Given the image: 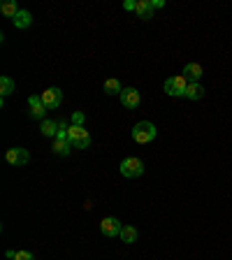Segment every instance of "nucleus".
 Returning a JSON list of instances; mask_svg holds the SVG:
<instances>
[{"label":"nucleus","mask_w":232,"mask_h":260,"mask_svg":"<svg viewBox=\"0 0 232 260\" xmlns=\"http://www.w3.org/2000/svg\"><path fill=\"white\" fill-rule=\"evenodd\" d=\"M12 24H14V28H19V31H26V28H28V26L33 24V14L28 12V10H21V12L12 19Z\"/></svg>","instance_id":"11"},{"label":"nucleus","mask_w":232,"mask_h":260,"mask_svg":"<svg viewBox=\"0 0 232 260\" xmlns=\"http://www.w3.org/2000/svg\"><path fill=\"white\" fill-rule=\"evenodd\" d=\"M102 89H105L107 95H121V93H123V86H121L119 79H107Z\"/></svg>","instance_id":"13"},{"label":"nucleus","mask_w":232,"mask_h":260,"mask_svg":"<svg viewBox=\"0 0 232 260\" xmlns=\"http://www.w3.org/2000/svg\"><path fill=\"white\" fill-rule=\"evenodd\" d=\"M183 77L188 79V84L190 82L200 84V79H202V65L200 63H188L186 68H183Z\"/></svg>","instance_id":"10"},{"label":"nucleus","mask_w":232,"mask_h":260,"mask_svg":"<svg viewBox=\"0 0 232 260\" xmlns=\"http://www.w3.org/2000/svg\"><path fill=\"white\" fill-rule=\"evenodd\" d=\"M135 12H137L139 19L149 21L153 17V5H151V0H137V7H135Z\"/></svg>","instance_id":"12"},{"label":"nucleus","mask_w":232,"mask_h":260,"mask_svg":"<svg viewBox=\"0 0 232 260\" xmlns=\"http://www.w3.org/2000/svg\"><path fill=\"white\" fill-rule=\"evenodd\" d=\"M12 93H14V82L10 77H0V95L7 98V95H12Z\"/></svg>","instance_id":"19"},{"label":"nucleus","mask_w":232,"mask_h":260,"mask_svg":"<svg viewBox=\"0 0 232 260\" xmlns=\"http://www.w3.org/2000/svg\"><path fill=\"white\" fill-rule=\"evenodd\" d=\"M70 149H72V142L70 140H54V153H58V156H68Z\"/></svg>","instance_id":"15"},{"label":"nucleus","mask_w":232,"mask_h":260,"mask_svg":"<svg viewBox=\"0 0 232 260\" xmlns=\"http://www.w3.org/2000/svg\"><path fill=\"white\" fill-rule=\"evenodd\" d=\"M28 107H31V116L33 119H44V114L49 112V109L44 107V102L40 95H31L28 98Z\"/></svg>","instance_id":"9"},{"label":"nucleus","mask_w":232,"mask_h":260,"mask_svg":"<svg viewBox=\"0 0 232 260\" xmlns=\"http://www.w3.org/2000/svg\"><path fill=\"white\" fill-rule=\"evenodd\" d=\"M40 98H42V102H44V107L47 109H58L61 107V102H63V91L56 89V86H51V89H47Z\"/></svg>","instance_id":"5"},{"label":"nucleus","mask_w":232,"mask_h":260,"mask_svg":"<svg viewBox=\"0 0 232 260\" xmlns=\"http://www.w3.org/2000/svg\"><path fill=\"white\" fill-rule=\"evenodd\" d=\"M68 140L72 142L75 149H88L91 146V135H88V130L84 126H70Z\"/></svg>","instance_id":"3"},{"label":"nucleus","mask_w":232,"mask_h":260,"mask_svg":"<svg viewBox=\"0 0 232 260\" xmlns=\"http://www.w3.org/2000/svg\"><path fill=\"white\" fill-rule=\"evenodd\" d=\"M72 126H84V114L82 112H75V114H72Z\"/></svg>","instance_id":"21"},{"label":"nucleus","mask_w":232,"mask_h":260,"mask_svg":"<svg viewBox=\"0 0 232 260\" xmlns=\"http://www.w3.org/2000/svg\"><path fill=\"white\" fill-rule=\"evenodd\" d=\"M121 174L126 179H137L144 174V160L142 158H135V156H130V158H123L121 160Z\"/></svg>","instance_id":"2"},{"label":"nucleus","mask_w":232,"mask_h":260,"mask_svg":"<svg viewBox=\"0 0 232 260\" xmlns=\"http://www.w3.org/2000/svg\"><path fill=\"white\" fill-rule=\"evenodd\" d=\"M121 230H123V225H121V221L116 218V216H107V218H102L100 232L105 237H119Z\"/></svg>","instance_id":"6"},{"label":"nucleus","mask_w":232,"mask_h":260,"mask_svg":"<svg viewBox=\"0 0 232 260\" xmlns=\"http://www.w3.org/2000/svg\"><path fill=\"white\" fill-rule=\"evenodd\" d=\"M14 260H35V255H33L31 251H17Z\"/></svg>","instance_id":"20"},{"label":"nucleus","mask_w":232,"mask_h":260,"mask_svg":"<svg viewBox=\"0 0 232 260\" xmlns=\"http://www.w3.org/2000/svg\"><path fill=\"white\" fill-rule=\"evenodd\" d=\"M121 241H126V244H135L137 241V228H132V225H126V228L121 230Z\"/></svg>","instance_id":"16"},{"label":"nucleus","mask_w":232,"mask_h":260,"mask_svg":"<svg viewBox=\"0 0 232 260\" xmlns=\"http://www.w3.org/2000/svg\"><path fill=\"white\" fill-rule=\"evenodd\" d=\"M121 102H123V107H128V109H137L139 107V91L132 89V86L123 89V93H121Z\"/></svg>","instance_id":"8"},{"label":"nucleus","mask_w":232,"mask_h":260,"mask_svg":"<svg viewBox=\"0 0 232 260\" xmlns=\"http://www.w3.org/2000/svg\"><path fill=\"white\" fill-rule=\"evenodd\" d=\"M42 135L44 137H56L58 135V121H42Z\"/></svg>","instance_id":"18"},{"label":"nucleus","mask_w":232,"mask_h":260,"mask_svg":"<svg viewBox=\"0 0 232 260\" xmlns=\"http://www.w3.org/2000/svg\"><path fill=\"white\" fill-rule=\"evenodd\" d=\"M156 126L151 123V121H139L137 126L132 128V140L137 142V144H149V142L156 140Z\"/></svg>","instance_id":"1"},{"label":"nucleus","mask_w":232,"mask_h":260,"mask_svg":"<svg viewBox=\"0 0 232 260\" xmlns=\"http://www.w3.org/2000/svg\"><path fill=\"white\" fill-rule=\"evenodd\" d=\"M0 12L5 14L7 19H14V17H17V14L21 12V10L17 7V3H12V0H7V3H3V5H0Z\"/></svg>","instance_id":"17"},{"label":"nucleus","mask_w":232,"mask_h":260,"mask_svg":"<svg viewBox=\"0 0 232 260\" xmlns=\"http://www.w3.org/2000/svg\"><path fill=\"white\" fill-rule=\"evenodd\" d=\"M186 89H188V79L183 75L179 77H169L165 82V93L172 95V98H179V95H186Z\"/></svg>","instance_id":"4"},{"label":"nucleus","mask_w":232,"mask_h":260,"mask_svg":"<svg viewBox=\"0 0 232 260\" xmlns=\"http://www.w3.org/2000/svg\"><path fill=\"white\" fill-rule=\"evenodd\" d=\"M5 160L10 165H26L31 160V153L26 151V149H21V146H14V149H7Z\"/></svg>","instance_id":"7"},{"label":"nucleus","mask_w":232,"mask_h":260,"mask_svg":"<svg viewBox=\"0 0 232 260\" xmlns=\"http://www.w3.org/2000/svg\"><path fill=\"white\" fill-rule=\"evenodd\" d=\"M135 7H137V0H126L123 3V10H132L135 12Z\"/></svg>","instance_id":"22"},{"label":"nucleus","mask_w":232,"mask_h":260,"mask_svg":"<svg viewBox=\"0 0 232 260\" xmlns=\"http://www.w3.org/2000/svg\"><path fill=\"white\" fill-rule=\"evenodd\" d=\"M202 95H204V89H202L197 82H190L188 89H186V98H188V100H200Z\"/></svg>","instance_id":"14"},{"label":"nucleus","mask_w":232,"mask_h":260,"mask_svg":"<svg viewBox=\"0 0 232 260\" xmlns=\"http://www.w3.org/2000/svg\"><path fill=\"white\" fill-rule=\"evenodd\" d=\"M151 5H153V10H158V7H165V0H151Z\"/></svg>","instance_id":"23"}]
</instances>
